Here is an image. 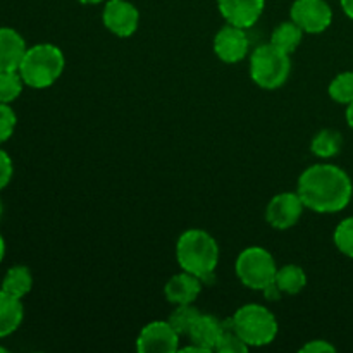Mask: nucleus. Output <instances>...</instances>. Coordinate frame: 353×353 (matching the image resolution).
I'll return each mask as SVG.
<instances>
[{
  "instance_id": "nucleus-1",
  "label": "nucleus",
  "mask_w": 353,
  "mask_h": 353,
  "mask_svg": "<svg viewBox=\"0 0 353 353\" xmlns=\"http://www.w3.org/2000/svg\"><path fill=\"white\" fill-rule=\"evenodd\" d=\"M296 193L305 209L317 214H336L347 209L353 196V183L347 171L334 164H314L300 174Z\"/></svg>"
},
{
  "instance_id": "nucleus-2",
  "label": "nucleus",
  "mask_w": 353,
  "mask_h": 353,
  "mask_svg": "<svg viewBox=\"0 0 353 353\" xmlns=\"http://www.w3.org/2000/svg\"><path fill=\"white\" fill-rule=\"evenodd\" d=\"M176 261L181 271L207 279L219 264V245L207 231L186 230L176 243Z\"/></svg>"
},
{
  "instance_id": "nucleus-3",
  "label": "nucleus",
  "mask_w": 353,
  "mask_h": 353,
  "mask_svg": "<svg viewBox=\"0 0 353 353\" xmlns=\"http://www.w3.org/2000/svg\"><path fill=\"white\" fill-rule=\"evenodd\" d=\"M65 59L61 48L52 43L33 45L24 54L19 65V74L24 85L43 90L54 85L64 72Z\"/></svg>"
},
{
  "instance_id": "nucleus-4",
  "label": "nucleus",
  "mask_w": 353,
  "mask_h": 353,
  "mask_svg": "<svg viewBox=\"0 0 353 353\" xmlns=\"http://www.w3.org/2000/svg\"><path fill=\"white\" fill-rule=\"evenodd\" d=\"M234 331L248 347H265L278 336V321L274 314L259 303H247L234 312Z\"/></svg>"
},
{
  "instance_id": "nucleus-5",
  "label": "nucleus",
  "mask_w": 353,
  "mask_h": 353,
  "mask_svg": "<svg viewBox=\"0 0 353 353\" xmlns=\"http://www.w3.org/2000/svg\"><path fill=\"white\" fill-rule=\"evenodd\" d=\"M292 72L290 54H285L269 41L255 48L250 55V78L264 90L283 86Z\"/></svg>"
},
{
  "instance_id": "nucleus-6",
  "label": "nucleus",
  "mask_w": 353,
  "mask_h": 353,
  "mask_svg": "<svg viewBox=\"0 0 353 353\" xmlns=\"http://www.w3.org/2000/svg\"><path fill=\"white\" fill-rule=\"evenodd\" d=\"M234 271L241 285L255 292H262L265 286L274 283L278 265L269 250L262 247H248L238 255Z\"/></svg>"
},
{
  "instance_id": "nucleus-7",
  "label": "nucleus",
  "mask_w": 353,
  "mask_h": 353,
  "mask_svg": "<svg viewBox=\"0 0 353 353\" xmlns=\"http://www.w3.org/2000/svg\"><path fill=\"white\" fill-rule=\"evenodd\" d=\"M293 23L299 24L303 33L319 34L333 23V9L326 0H295L290 9Z\"/></svg>"
},
{
  "instance_id": "nucleus-8",
  "label": "nucleus",
  "mask_w": 353,
  "mask_h": 353,
  "mask_svg": "<svg viewBox=\"0 0 353 353\" xmlns=\"http://www.w3.org/2000/svg\"><path fill=\"white\" fill-rule=\"evenodd\" d=\"M140 353H174L179 350V333L169 321H152L141 327L137 338Z\"/></svg>"
},
{
  "instance_id": "nucleus-9",
  "label": "nucleus",
  "mask_w": 353,
  "mask_h": 353,
  "mask_svg": "<svg viewBox=\"0 0 353 353\" xmlns=\"http://www.w3.org/2000/svg\"><path fill=\"white\" fill-rule=\"evenodd\" d=\"M303 205L302 199L296 192H283L272 196L265 209V219L274 230L286 231L295 226L302 217Z\"/></svg>"
},
{
  "instance_id": "nucleus-10",
  "label": "nucleus",
  "mask_w": 353,
  "mask_h": 353,
  "mask_svg": "<svg viewBox=\"0 0 353 353\" xmlns=\"http://www.w3.org/2000/svg\"><path fill=\"white\" fill-rule=\"evenodd\" d=\"M103 26L119 38H130L137 33L140 12L128 0H107L102 12Z\"/></svg>"
},
{
  "instance_id": "nucleus-11",
  "label": "nucleus",
  "mask_w": 353,
  "mask_h": 353,
  "mask_svg": "<svg viewBox=\"0 0 353 353\" xmlns=\"http://www.w3.org/2000/svg\"><path fill=\"white\" fill-rule=\"evenodd\" d=\"M250 41L243 28L226 24L214 37V54L226 64L241 62L248 54Z\"/></svg>"
},
{
  "instance_id": "nucleus-12",
  "label": "nucleus",
  "mask_w": 353,
  "mask_h": 353,
  "mask_svg": "<svg viewBox=\"0 0 353 353\" xmlns=\"http://www.w3.org/2000/svg\"><path fill=\"white\" fill-rule=\"evenodd\" d=\"M217 7L228 24L247 30L261 19L265 0H217Z\"/></svg>"
},
{
  "instance_id": "nucleus-13",
  "label": "nucleus",
  "mask_w": 353,
  "mask_h": 353,
  "mask_svg": "<svg viewBox=\"0 0 353 353\" xmlns=\"http://www.w3.org/2000/svg\"><path fill=\"white\" fill-rule=\"evenodd\" d=\"M202 292V279L190 272L181 271L172 276L164 286V296L172 305L193 303Z\"/></svg>"
},
{
  "instance_id": "nucleus-14",
  "label": "nucleus",
  "mask_w": 353,
  "mask_h": 353,
  "mask_svg": "<svg viewBox=\"0 0 353 353\" xmlns=\"http://www.w3.org/2000/svg\"><path fill=\"white\" fill-rule=\"evenodd\" d=\"M26 50V41L16 30L0 28V72L17 71Z\"/></svg>"
},
{
  "instance_id": "nucleus-15",
  "label": "nucleus",
  "mask_w": 353,
  "mask_h": 353,
  "mask_svg": "<svg viewBox=\"0 0 353 353\" xmlns=\"http://www.w3.org/2000/svg\"><path fill=\"white\" fill-rule=\"evenodd\" d=\"M223 334V323L210 314H200L199 319L193 323L192 330L186 336L193 345L202 348L203 352H216L217 341Z\"/></svg>"
},
{
  "instance_id": "nucleus-16",
  "label": "nucleus",
  "mask_w": 353,
  "mask_h": 353,
  "mask_svg": "<svg viewBox=\"0 0 353 353\" xmlns=\"http://www.w3.org/2000/svg\"><path fill=\"white\" fill-rule=\"evenodd\" d=\"M24 317V307L21 299L3 292L0 288V338L10 336L19 330Z\"/></svg>"
},
{
  "instance_id": "nucleus-17",
  "label": "nucleus",
  "mask_w": 353,
  "mask_h": 353,
  "mask_svg": "<svg viewBox=\"0 0 353 353\" xmlns=\"http://www.w3.org/2000/svg\"><path fill=\"white\" fill-rule=\"evenodd\" d=\"M31 288H33V276L26 265H14L3 276L2 290L17 299H24Z\"/></svg>"
},
{
  "instance_id": "nucleus-18",
  "label": "nucleus",
  "mask_w": 353,
  "mask_h": 353,
  "mask_svg": "<svg viewBox=\"0 0 353 353\" xmlns=\"http://www.w3.org/2000/svg\"><path fill=\"white\" fill-rule=\"evenodd\" d=\"M302 28L296 23H293V21H285V23H281L272 31L271 43L278 47L279 50L285 52V54H293L299 48V45L302 43Z\"/></svg>"
},
{
  "instance_id": "nucleus-19",
  "label": "nucleus",
  "mask_w": 353,
  "mask_h": 353,
  "mask_svg": "<svg viewBox=\"0 0 353 353\" xmlns=\"http://www.w3.org/2000/svg\"><path fill=\"white\" fill-rule=\"evenodd\" d=\"M343 147V137L340 131L323 130L310 141V152L319 159H331L340 154Z\"/></svg>"
},
{
  "instance_id": "nucleus-20",
  "label": "nucleus",
  "mask_w": 353,
  "mask_h": 353,
  "mask_svg": "<svg viewBox=\"0 0 353 353\" xmlns=\"http://www.w3.org/2000/svg\"><path fill=\"white\" fill-rule=\"evenodd\" d=\"M274 281L285 295H296L307 286V274L300 265L288 264L278 269Z\"/></svg>"
},
{
  "instance_id": "nucleus-21",
  "label": "nucleus",
  "mask_w": 353,
  "mask_h": 353,
  "mask_svg": "<svg viewBox=\"0 0 353 353\" xmlns=\"http://www.w3.org/2000/svg\"><path fill=\"white\" fill-rule=\"evenodd\" d=\"M248 345L240 338V334L234 331L233 319H228L223 323V334H221L219 341H217L216 352L219 353H247Z\"/></svg>"
},
{
  "instance_id": "nucleus-22",
  "label": "nucleus",
  "mask_w": 353,
  "mask_h": 353,
  "mask_svg": "<svg viewBox=\"0 0 353 353\" xmlns=\"http://www.w3.org/2000/svg\"><path fill=\"white\" fill-rule=\"evenodd\" d=\"M200 310L196 307H193V303H186V305H176V309L172 310V314L169 316V324L174 327L176 331L181 334H188L192 330L193 323L199 319Z\"/></svg>"
},
{
  "instance_id": "nucleus-23",
  "label": "nucleus",
  "mask_w": 353,
  "mask_h": 353,
  "mask_svg": "<svg viewBox=\"0 0 353 353\" xmlns=\"http://www.w3.org/2000/svg\"><path fill=\"white\" fill-rule=\"evenodd\" d=\"M331 99L338 103H348L353 102V71H345L340 72L333 81L330 83V88H327Z\"/></svg>"
},
{
  "instance_id": "nucleus-24",
  "label": "nucleus",
  "mask_w": 353,
  "mask_h": 353,
  "mask_svg": "<svg viewBox=\"0 0 353 353\" xmlns=\"http://www.w3.org/2000/svg\"><path fill=\"white\" fill-rule=\"evenodd\" d=\"M24 81L19 71L0 72V103H10L21 95Z\"/></svg>"
},
{
  "instance_id": "nucleus-25",
  "label": "nucleus",
  "mask_w": 353,
  "mask_h": 353,
  "mask_svg": "<svg viewBox=\"0 0 353 353\" xmlns=\"http://www.w3.org/2000/svg\"><path fill=\"white\" fill-rule=\"evenodd\" d=\"M334 245L347 257L353 259V216L341 221L333 234Z\"/></svg>"
},
{
  "instance_id": "nucleus-26",
  "label": "nucleus",
  "mask_w": 353,
  "mask_h": 353,
  "mask_svg": "<svg viewBox=\"0 0 353 353\" xmlns=\"http://www.w3.org/2000/svg\"><path fill=\"white\" fill-rule=\"evenodd\" d=\"M17 117L9 103H0V145L6 143L16 130Z\"/></svg>"
},
{
  "instance_id": "nucleus-27",
  "label": "nucleus",
  "mask_w": 353,
  "mask_h": 353,
  "mask_svg": "<svg viewBox=\"0 0 353 353\" xmlns=\"http://www.w3.org/2000/svg\"><path fill=\"white\" fill-rule=\"evenodd\" d=\"M14 174V165H12V159L10 155L7 154L3 148H0V190L6 188L7 185L10 183Z\"/></svg>"
},
{
  "instance_id": "nucleus-28",
  "label": "nucleus",
  "mask_w": 353,
  "mask_h": 353,
  "mask_svg": "<svg viewBox=\"0 0 353 353\" xmlns=\"http://www.w3.org/2000/svg\"><path fill=\"white\" fill-rule=\"evenodd\" d=\"M300 352H303V353H334L336 352V348H334L333 345L326 340H310L309 343H305L302 348H300Z\"/></svg>"
},
{
  "instance_id": "nucleus-29",
  "label": "nucleus",
  "mask_w": 353,
  "mask_h": 353,
  "mask_svg": "<svg viewBox=\"0 0 353 353\" xmlns=\"http://www.w3.org/2000/svg\"><path fill=\"white\" fill-rule=\"evenodd\" d=\"M262 293H264L265 300H269V302H279V300H281V295H283V292L279 290V286L276 285V281L265 286V288L262 290Z\"/></svg>"
},
{
  "instance_id": "nucleus-30",
  "label": "nucleus",
  "mask_w": 353,
  "mask_h": 353,
  "mask_svg": "<svg viewBox=\"0 0 353 353\" xmlns=\"http://www.w3.org/2000/svg\"><path fill=\"white\" fill-rule=\"evenodd\" d=\"M341 3V9H343V12L347 14L350 19H353V0H340Z\"/></svg>"
},
{
  "instance_id": "nucleus-31",
  "label": "nucleus",
  "mask_w": 353,
  "mask_h": 353,
  "mask_svg": "<svg viewBox=\"0 0 353 353\" xmlns=\"http://www.w3.org/2000/svg\"><path fill=\"white\" fill-rule=\"evenodd\" d=\"M347 123H348V126L353 130V102H350L347 105Z\"/></svg>"
},
{
  "instance_id": "nucleus-32",
  "label": "nucleus",
  "mask_w": 353,
  "mask_h": 353,
  "mask_svg": "<svg viewBox=\"0 0 353 353\" xmlns=\"http://www.w3.org/2000/svg\"><path fill=\"white\" fill-rule=\"evenodd\" d=\"M3 257H6V240H3V236L0 234V262L3 261Z\"/></svg>"
},
{
  "instance_id": "nucleus-33",
  "label": "nucleus",
  "mask_w": 353,
  "mask_h": 353,
  "mask_svg": "<svg viewBox=\"0 0 353 353\" xmlns=\"http://www.w3.org/2000/svg\"><path fill=\"white\" fill-rule=\"evenodd\" d=\"M78 2L85 3V6H95V3H100V2H105V0H78Z\"/></svg>"
},
{
  "instance_id": "nucleus-34",
  "label": "nucleus",
  "mask_w": 353,
  "mask_h": 353,
  "mask_svg": "<svg viewBox=\"0 0 353 353\" xmlns=\"http://www.w3.org/2000/svg\"><path fill=\"white\" fill-rule=\"evenodd\" d=\"M2 214H3V203L2 200H0V219H2Z\"/></svg>"
},
{
  "instance_id": "nucleus-35",
  "label": "nucleus",
  "mask_w": 353,
  "mask_h": 353,
  "mask_svg": "<svg viewBox=\"0 0 353 353\" xmlns=\"http://www.w3.org/2000/svg\"><path fill=\"white\" fill-rule=\"evenodd\" d=\"M0 352H7V350H6V348H2V347H0Z\"/></svg>"
}]
</instances>
